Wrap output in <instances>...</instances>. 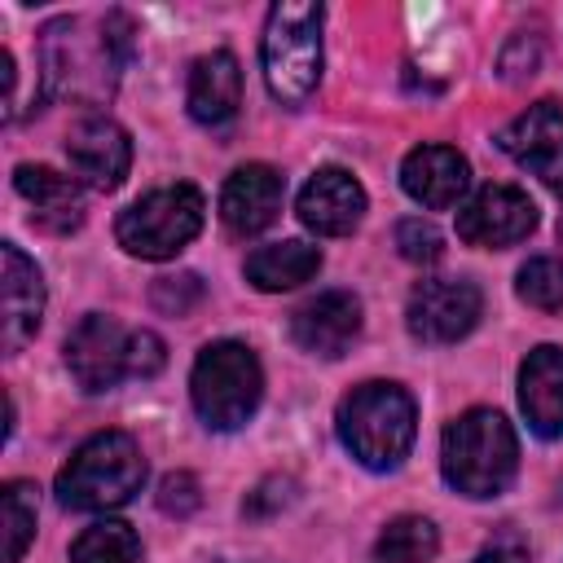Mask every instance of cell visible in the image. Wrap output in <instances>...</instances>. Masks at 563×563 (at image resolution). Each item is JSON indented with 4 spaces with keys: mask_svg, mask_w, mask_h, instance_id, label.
<instances>
[{
    "mask_svg": "<svg viewBox=\"0 0 563 563\" xmlns=\"http://www.w3.org/2000/svg\"><path fill=\"white\" fill-rule=\"evenodd\" d=\"M484 317V295L466 277H431L418 282L405 308L409 334L422 343H457L466 339Z\"/></svg>",
    "mask_w": 563,
    "mask_h": 563,
    "instance_id": "8",
    "label": "cell"
},
{
    "mask_svg": "<svg viewBox=\"0 0 563 563\" xmlns=\"http://www.w3.org/2000/svg\"><path fill=\"white\" fill-rule=\"evenodd\" d=\"M40 57L48 97H110L114 75L132 57V18L114 9L97 35H79V18H57L40 31Z\"/></svg>",
    "mask_w": 563,
    "mask_h": 563,
    "instance_id": "1",
    "label": "cell"
},
{
    "mask_svg": "<svg viewBox=\"0 0 563 563\" xmlns=\"http://www.w3.org/2000/svg\"><path fill=\"white\" fill-rule=\"evenodd\" d=\"M519 409L541 440H563V347L541 343L523 356Z\"/></svg>",
    "mask_w": 563,
    "mask_h": 563,
    "instance_id": "17",
    "label": "cell"
},
{
    "mask_svg": "<svg viewBox=\"0 0 563 563\" xmlns=\"http://www.w3.org/2000/svg\"><path fill=\"white\" fill-rule=\"evenodd\" d=\"M0 79H4V119H13V101H18V66H13V53H9V48L0 53Z\"/></svg>",
    "mask_w": 563,
    "mask_h": 563,
    "instance_id": "33",
    "label": "cell"
},
{
    "mask_svg": "<svg viewBox=\"0 0 563 563\" xmlns=\"http://www.w3.org/2000/svg\"><path fill=\"white\" fill-rule=\"evenodd\" d=\"M321 268V251L312 242H299V238H286V242H268V246H255L246 255V282L255 290H295L303 286L312 273Z\"/></svg>",
    "mask_w": 563,
    "mask_h": 563,
    "instance_id": "21",
    "label": "cell"
},
{
    "mask_svg": "<svg viewBox=\"0 0 563 563\" xmlns=\"http://www.w3.org/2000/svg\"><path fill=\"white\" fill-rule=\"evenodd\" d=\"M321 4H273L260 40L264 84L282 106H299L312 97L321 79Z\"/></svg>",
    "mask_w": 563,
    "mask_h": 563,
    "instance_id": "5",
    "label": "cell"
},
{
    "mask_svg": "<svg viewBox=\"0 0 563 563\" xmlns=\"http://www.w3.org/2000/svg\"><path fill=\"white\" fill-rule=\"evenodd\" d=\"M35 537V488L26 479L4 484V559L18 563Z\"/></svg>",
    "mask_w": 563,
    "mask_h": 563,
    "instance_id": "24",
    "label": "cell"
},
{
    "mask_svg": "<svg viewBox=\"0 0 563 563\" xmlns=\"http://www.w3.org/2000/svg\"><path fill=\"white\" fill-rule=\"evenodd\" d=\"M519 466L515 427L497 409H466L444 427L440 471L462 497H497Z\"/></svg>",
    "mask_w": 563,
    "mask_h": 563,
    "instance_id": "3",
    "label": "cell"
},
{
    "mask_svg": "<svg viewBox=\"0 0 563 563\" xmlns=\"http://www.w3.org/2000/svg\"><path fill=\"white\" fill-rule=\"evenodd\" d=\"M167 365V347L154 330H132V343H128V374L132 378H154L158 369Z\"/></svg>",
    "mask_w": 563,
    "mask_h": 563,
    "instance_id": "29",
    "label": "cell"
},
{
    "mask_svg": "<svg viewBox=\"0 0 563 563\" xmlns=\"http://www.w3.org/2000/svg\"><path fill=\"white\" fill-rule=\"evenodd\" d=\"M339 440L369 471H396L418 435L413 396L400 383H361L339 400Z\"/></svg>",
    "mask_w": 563,
    "mask_h": 563,
    "instance_id": "2",
    "label": "cell"
},
{
    "mask_svg": "<svg viewBox=\"0 0 563 563\" xmlns=\"http://www.w3.org/2000/svg\"><path fill=\"white\" fill-rule=\"evenodd\" d=\"M497 145L519 167H528L545 185L563 189V106L559 101H537L523 114H515L497 132Z\"/></svg>",
    "mask_w": 563,
    "mask_h": 563,
    "instance_id": "11",
    "label": "cell"
},
{
    "mask_svg": "<svg viewBox=\"0 0 563 563\" xmlns=\"http://www.w3.org/2000/svg\"><path fill=\"white\" fill-rule=\"evenodd\" d=\"M198 506H202L198 475H189V471H172V475H163V484H158V510H163V515L185 519V515H194Z\"/></svg>",
    "mask_w": 563,
    "mask_h": 563,
    "instance_id": "28",
    "label": "cell"
},
{
    "mask_svg": "<svg viewBox=\"0 0 563 563\" xmlns=\"http://www.w3.org/2000/svg\"><path fill=\"white\" fill-rule=\"evenodd\" d=\"M145 484L141 444L128 431H97L57 471V501L66 510H114Z\"/></svg>",
    "mask_w": 563,
    "mask_h": 563,
    "instance_id": "4",
    "label": "cell"
},
{
    "mask_svg": "<svg viewBox=\"0 0 563 563\" xmlns=\"http://www.w3.org/2000/svg\"><path fill=\"white\" fill-rule=\"evenodd\" d=\"M286 484H290V479H264V484L246 497V506H242V510H246V515H268L273 506H286V501H290V493H286V497H277V488H286Z\"/></svg>",
    "mask_w": 563,
    "mask_h": 563,
    "instance_id": "32",
    "label": "cell"
},
{
    "mask_svg": "<svg viewBox=\"0 0 563 563\" xmlns=\"http://www.w3.org/2000/svg\"><path fill=\"white\" fill-rule=\"evenodd\" d=\"M282 194H286V185H282V176L268 163H246V167L229 172V180L220 189V220H224V229L238 233V238L264 233L277 220V211H282Z\"/></svg>",
    "mask_w": 563,
    "mask_h": 563,
    "instance_id": "16",
    "label": "cell"
},
{
    "mask_svg": "<svg viewBox=\"0 0 563 563\" xmlns=\"http://www.w3.org/2000/svg\"><path fill=\"white\" fill-rule=\"evenodd\" d=\"M13 185L35 207V224L40 229L70 233V229L84 224V189L70 176H62V172H53L44 163H18L13 167Z\"/></svg>",
    "mask_w": 563,
    "mask_h": 563,
    "instance_id": "20",
    "label": "cell"
},
{
    "mask_svg": "<svg viewBox=\"0 0 563 563\" xmlns=\"http://www.w3.org/2000/svg\"><path fill=\"white\" fill-rule=\"evenodd\" d=\"M299 220L321 233V238H343L361 224L365 216V189L352 172L343 167H321L308 176V185L299 189V202H295Z\"/></svg>",
    "mask_w": 563,
    "mask_h": 563,
    "instance_id": "15",
    "label": "cell"
},
{
    "mask_svg": "<svg viewBox=\"0 0 563 563\" xmlns=\"http://www.w3.org/2000/svg\"><path fill=\"white\" fill-rule=\"evenodd\" d=\"M356 334H361V299L352 290H325L303 308H295L290 317V339L308 356L334 361L356 343Z\"/></svg>",
    "mask_w": 563,
    "mask_h": 563,
    "instance_id": "14",
    "label": "cell"
},
{
    "mask_svg": "<svg viewBox=\"0 0 563 563\" xmlns=\"http://www.w3.org/2000/svg\"><path fill=\"white\" fill-rule=\"evenodd\" d=\"M396 246H400V255H405L409 264H435V260L444 255L440 229H435L431 220H418V216H409V220L396 224Z\"/></svg>",
    "mask_w": 563,
    "mask_h": 563,
    "instance_id": "26",
    "label": "cell"
},
{
    "mask_svg": "<svg viewBox=\"0 0 563 563\" xmlns=\"http://www.w3.org/2000/svg\"><path fill=\"white\" fill-rule=\"evenodd\" d=\"M128 343H132V330H123L114 317H101V312L84 317L66 339V365L75 383L84 391H110L119 387V378H132Z\"/></svg>",
    "mask_w": 563,
    "mask_h": 563,
    "instance_id": "10",
    "label": "cell"
},
{
    "mask_svg": "<svg viewBox=\"0 0 563 563\" xmlns=\"http://www.w3.org/2000/svg\"><path fill=\"white\" fill-rule=\"evenodd\" d=\"M185 106L202 128H224L238 114V106H242V66L229 48L202 53L194 62Z\"/></svg>",
    "mask_w": 563,
    "mask_h": 563,
    "instance_id": "19",
    "label": "cell"
},
{
    "mask_svg": "<svg viewBox=\"0 0 563 563\" xmlns=\"http://www.w3.org/2000/svg\"><path fill=\"white\" fill-rule=\"evenodd\" d=\"M70 563H141V537L123 519L88 523L70 541Z\"/></svg>",
    "mask_w": 563,
    "mask_h": 563,
    "instance_id": "23",
    "label": "cell"
},
{
    "mask_svg": "<svg viewBox=\"0 0 563 563\" xmlns=\"http://www.w3.org/2000/svg\"><path fill=\"white\" fill-rule=\"evenodd\" d=\"M537 62H541V40H537L532 31H515V35H510V44L501 48L497 70H501L506 79H523V75H532V70H537Z\"/></svg>",
    "mask_w": 563,
    "mask_h": 563,
    "instance_id": "30",
    "label": "cell"
},
{
    "mask_svg": "<svg viewBox=\"0 0 563 563\" xmlns=\"http://www.w3.org/2000/svg\"><path fill=\"white\" fill-rule=\"evenodd\" d=\"M537 229V207L515 185H484L457 207V238L471 246H515Z\"/></svg>",
    "mask_w": 563,
    "mask_h": 563,
    "instance_id": "9",
    "label": "cell"
},
{
    "mask_svg": "<svg viewBox=\"0 0 563 563\" xmlns=\"http://www.w3.org/2000/svg\"><path fill=\"white\" fill-rule=\"evenodd\" d=\"M435 550H440V532H435L431 519H422V515H396L378 532L369 563H435Z\"/></svg>",
    "mask_w": 563,
    "mask_h": 563,
    "instance_id": "22",
    "label": "cell"
},
{
    "mask_svg": "<svg viewBox=\"0 0 563 563\" xmlns=\"http://www.w3.org/2000/svg\"><path fill=\"white\" fill-rule=\"evenodd\" d=\"M559 233H563V224H559Z\"/></svg>",
    "mask_w": 563,
    "mask_h": 563,
    "instance_id": "34",
    "label": "cell"
},
{
    "mask_svg": "<svg viewBox=\"0 0 563 563\" xmlns=\"http://www.w3.org/2000/svg\"><path fill=\"white\" fill-rule=\"evenodd\" d=\"M150 299H154L158 312H167V317H185V312H194V308L202 303V282H198V273L158 277L154 290H150Z\"/></svg>",
    "mask_w": 563,
    "mask_h": 563,
    "instance_id": "27",
    "label": "cell"
},
{
    "mask_svg": "<svg viewBox=\"0 0 563 563\" xmlns=\"http://www.w3.org/2000/svg\"><path fill=\"white\" fill-rule=\"evenodd\" d=\"M471 563H532V554H528V545L519 541V537H497V541H488Z\"/></svg>",
    "mask_w": 563,
    "mask_h": 563,
    "instance_id": "31",
    "label": "cell"
},
{
    "mask_svg": "<svg viewBox=\"0 0 563 563\" xmlns=\"http://www.w3.org/2000/svg\"><path fill=\"white\" fill-rule=\"evenodd\" d=\"M400 185L413 202L444 211V207L462 202V194L471 185V167L453 145H418L400 163Z\"/></svg>",
    "mask_w": 563,
    "mask_h": 563,
    "instance_id": "18",
    "label": "cell"
},
{
    "mask_svg": "<svg viewBox=\"0 0 563 563\" xmlns=\"http://www.w3.org/2000/svg\"><path fill=\"white\" fill-rule=\"evenodd\" d=\"M515 290L523 303L541 308V312H559L563 308V260L554 255H532L519 277H515Z\"/></svg>",
    "mask_w": 563,
    "mask_h": 563,
    "instance_id": "25",
    "label": "cell"
},
{
    "mask_svg": "<svg viewBox=\"0 0 563 563\" xmlns=\"http://www.w3.org/2000/svg\"><path fill=\"white\" fill-rule=\"evenodd\" d=\"M202 194L194 185H167L136 198L114 220V238L136 260H172L202 233Z\"/></svg>",
    "mask_w": 563,
    "mask_h": 563,
    "instance_id": "7",
    "label": "cell"
},
{
    "mask_svg": "<svg viewBox=\"0 0 563 563\" xmlns=\"http://www.w3.org/2000/svg\"><path fill=\"white\" fill-rule=\"evenodd\" d=\"M0 343L4 352H22L44 317V277L35 268V260H26L13 242L0 246Z\"/></svg>",
    "mask_w": 563,
    "mask_h": 563,
    "instance_id": "13",
    "label": "cell"
},
{
    "mask_svg": "<svg viewBox=\"0 0 563 563\" xmlns=\"http://www.w3.org/2000/svg\"><path fill=\"white\" fill-rule=\"evenodd\" d=\"M66 158H70V172L84 185L119 189L128 167H132V136L106 114H84L66 132Z\"/></svg>",
    "mask_w": 563,
    "mask_h": 563,
    "instance_id": "12",
    "label": "cell"
},
{
    "mask_svg": "<svg viewBox=\"0 0 563 563\" xmlns=\"http://www.w3.org/2000/svg\"><path fill=\"white\" fill-rule=\"evenodd\" d=\"M264 369L246 343H207L189 369V400L211 431H238L260 409Z\"/></svg>",
    "mask_w": 563,
    "mask_h": 563,
    "instance_id": "6",
    "label": "cell"
}]
</instances>
